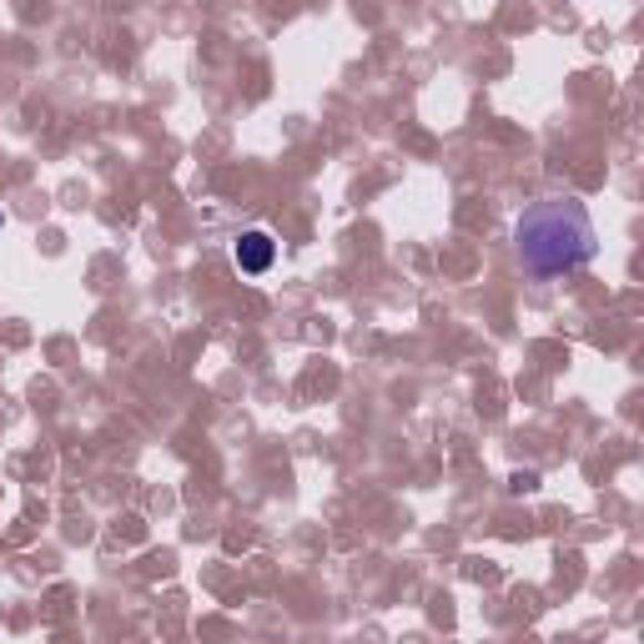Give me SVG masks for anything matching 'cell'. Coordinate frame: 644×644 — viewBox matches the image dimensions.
<instances>
[{
  "instance_id": "cell-1",
  "label": "cell",
  "mask_w": 644,
  "mask_h": 644,
  "mask_svg": "<svg viewBox=\"0 0 644 644\" xmlns=\"http://www.w3.org/2000/svg\"><path fill=\"white\" fill-rule=\"evenodd\" d=\"M513 252H519L524 273L549 283V277L590 267L600 252V232H594L590 207L579 197H544L513 222Z\"/></svg>"
},
{
  "instance_id": "cell-3",
  "label": "cell",
  "mask_w": 644,
  "mask_h": 644,
  "mask_svg": "<svg viewBox=\"0 0 644 644\" xmlns=\"http://www.w3.org/2000/svg\"><path fill=\"white\" fill-rule=\"evenodd\" d=\"M0 227H6V212H0Z\"/></svg>"
},
{
  "instance_id": "cell-2",
  "label": "cell",
  "mask_w": 644,
  "mask_h": 644,
  "mask_svg": "<svg viewBox=\"0 0 644 644\" xmlns=\"http://www.w3.org/2000/svg\"><path fill=\"white\" fill-rule=\"evenodd\" d=\"M232 263H237V273H247V277H263L267 267L277 263V242H273V232H242L237 242H232Z\"/></svg>"
}]
</instances>
